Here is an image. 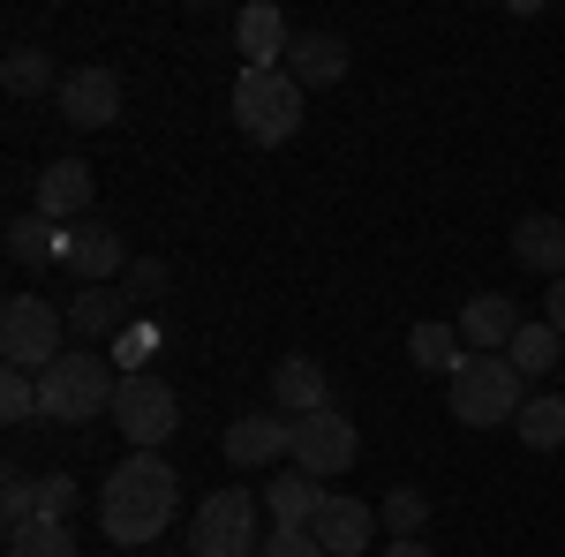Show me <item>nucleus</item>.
Returning <instances> with one entry per match:
<instances>
[{
	"label": "nucleus",
	"instance_id": "obj_1",
	"mask_svg": "<svg viewBox=\"0 0 565 557\" xmlns=\"http://www.w3.org/2000/svg\"><path fill=\"white\" fill-rule=\"evenodd\" d=\"M174 505H181V474L167 468V452H129L98 490V527H106V543L143 550V543L167 535Z\"/></svg>",
	"mask_w": 565,
	"mask_h": 557
},
{
	"label": "nucleus",
	"instance_id": "obj_2",
	"mask_svg": "<svg viewBox=\"0 0 565 557\" xmlns=\"http://www.w3.org/2000/svg\"><path fill=\"white\" fill-rule=\"evenodd\" d=\"M114 392L121 377L106 369V354H90V346H68L53 369L39 377V422H98V415H114Z\"/></svg>",
	"mask_w": 565,
	"mask_h": 557
},
{
	"label": "nucleus",
	"instance_id": "obj_3",
	"mask_svg": "<svg viewBox=\"0 0 565 557\" xmlns=\"http://www.w3.org/2000/svg\"><path fill=\"white\" fill-rule=\"evenodd\" d=\"M0 354H8V369L45 377L68 354V309H53L45 294H8V309H0Z\"/></svg>",
	"mask_w": 565,
	"mask_h": 557
},
{
	"label": "nucleus",
	"instance_id": "obj_4",
	"mask_svg": "<svg viewBox=\"0 0 565 557\" xmlns=\"http://www.w3.org/2000/svg\"><path fill=\"white\" fill-rule=\"evenodd\" d=\"M234 121H242V136L264 143V151L302 129V84L287 76V61H279V68H242V76H234Z\"/></svg>",
	"mask_w": 565,
	"mask_h": 557
},
{
	"label": "nucleus",
	"instance_id": "obj_5",
	"mask_svg": "<svg viewBox=\"0 0 565 557\" xmlns=\"http://www.w3.org/2000/svg\"><path fill=\"white\" fill-rule=\"evenodd\" d=\"M521 369L505 362V354H468V369L445 385V399H452V422L468 429H498V422H521Z\"/></svg>",
	"mask_w": 565,
	"mask_h": 557
},
{
	"label": "nucleus",
	"instance_id": "obj_6",
	"mask_svg": "<svg viewBox=\"0 0 565 557\" xmlns=\"http://www.w3.org/2000/svg\"><path fill=\"white\" fill-rule=\"evenodd\" d=\"M257 490H242V482H226V490H212L204 505H196V519H189V557H257L264 535H257Z\"/></svg>",
	"mask_w": 565,
	"mask_h": 557
},
{
	"label": "nucleus",
	"instance_id": "obj_7",
	"mask_svg": "<svg viewBox=\"0 0 565 557\" xmlns=\"http://www.w3.org/2000/svg\"><path fill=\"white\" fill-rule=\"evenodd\" d=\"M114 429L129 437L136 452H159L167 437L181 429V399H174V385L167 377H121V392H114Z\"/></svg>",
	"mask_w": 565,
	"mask_h": 557
},
{
	"label": "nucleus",
	"instance_id": "obj_8",
	"mask_svg": "<svg viewBox=\"0 0 565 557\" xmlns=\"http://www.w3.org/2000/svg\"><path fill=\"white\" fill-rule=\"evenodd\" d=\"M61 271L84 279V287H114V279H129V242H121L114 226L84 218V226L61 234Z\"/></svg>",
	"mask_w": 565,
	"mask_h": 557
},
{
	"label": "nucleus",
	"instance_id": "obj_9",
	"mask_svg": "<svg viewBox=\"0 0 565 557\" xmlns=\"http://www.w3.org/2000/svg\"><path fill=\"white\" fill-rule=\"evenodd\" d=\"M354 452H362V437H354V422L340 415V407H324V415H302L295 422V468L302 474H348L354 468Z\"/></svg>",
	"mask_w": 565,
	"mask_h": 557
},
{
	"label": "nucleus",
	"instance_id": "obj_10",
	"mask_svg": "<svg viewBox=\"0 0 565 557\" xmlns=\"http://www.w3.org/2000/svg\"><path fill=\"white\" fill-rule=\"evenodd\" d=\"M53 106H61V121L68 129H114L121 121V76L114 68H68L61 90H53Z\"/></svg>",
	"mask_w": 565,
	"mask_h": 557
},
{
	"label": "nucleus",
	"instance_id": "obj_11",
	"mask_svg": "<svg viewBox=\"0 0 565 557\" xmlns=\"http://www.w3.org/2000/svg\"><path fill=\"white\" fill-rule=\"evenodd\" d=\"M226 468H271V460H295V422L287 415H234L218 437Z\"/></svg>",
	"mask_w": 565,
	"mask_h": 557
},
{
	"label": "nucleus",
	"instance_id": "obj_12",
	"mask_svg": "<svg viewBox=\"0 0 565 557\" xmlns=\"http://www.w3.org/2000/svg\"><path fill=\"white\" fill-rule=\"evenodd\" d=\"M309 535L324 543V557H362L377 543V513L362 505V497H340V490H324V505L309 519Z\"/></svg>",
	"mask_w": 565,
	"mask_h": 557
},
{
	"label": "nucleus",
	"instance_id": "obj_13",
	"mask_svg": "<svg viewBox=\"0 0 565 557\" xmlns=\"http://www.w3.org/2000/svg\"><path fill=\"white\" fill-rule=\"evenodd\" d=\"M287 45H295V31H287V15H279L271 0H249V8L234 15V53H242V68H279Z\"/></svg>",
	"mask_w": 565,
	"mask_h": 557
},
{
	"label": "nucleus",
	"instance_id": "obj_14",
	"mask_svg": "<svg viewBox=\"0 0 565 557\" xmlns=\"http://www.w3.org/2000/svg\"><path fill=\"white\" fill-rule=\"evenodd\" d=\"M271 399H279V415H287V422H302V415H324V407H332V377H324V362H309V354H287V362L271 369Z\"/></svg>",
	"mask_w": 565,
	"mask_h": 557
},
{
	"label": "nucleus",
	"instance_id": "obj_15",
	"mask_svg": "<svg viewBox=\"0 0 565 557\" xmlns=\"http://www.w3.org/2000/svg\"><path fill=\"white\" fill-rule=\"evenodd\" d=\"M84 212H90V167L84 159H45V173H39V218H76L84 226Z\"/></svg>",
	"mask_w": 565,
	"mask_h": 557
},
{
	"label": "nucleus",
	"instance_id": "obj_16",
	"mask_svg": "<svg viewBox=\"0 0 565 557\" xmlns=\"http://www.w3.org/2000/svg\"><path fill=\"white\" fill-rule=\"evenodd\" d=\"M287 76L302 90H324L348 76V39H332V31H295V45H287Z\"/></svg>",
	"mask_w": 565,
	"mask_h": 557
},
{
	"label": "nucleus",
	"instance_id": "obj_17",
	"mask_svg": "<svg viewBox=\"0 0 565 557\" xmlns=\"http://www.w3.org/2000/svg\"><path fill=\"white\" fill-rule=\"evenodd\" d=\"M513 332H521V309H513L505 294H476L468 309H460V340H468V354H505Z\"/></svg>",
	"mask_w": 565,
	"mask_h": 557
},
{
	"label": "nucleus",
	"instance_id": "obj_18",
	"mask_svg": "<svg viewBox=\"0 0 565 557\" xmlns=\"http://www.w3.org/2000/svg\"><path fill=\"white\" fill-rule=\"evenodd\" d=\"M513 257L527 271H543V279H565V218L558 212H527L513 226Z\"/></svg>",
	"mask_w": 565,
	"mask_h": 557
},
{
	"label": "nucleus",
	"instance_id": "obj_19",
	"mask_svg": "<svg viewBox=\"0 0 565 557\" xmlns=\"http://www.w3.org/2000/svg\"><path fill=\"white\" fill-rule=\"evenodd\" d=\"M317 505H324V482L302 474V468H287V474L264 482V513H271V527H309Z\"/></svg>",
	"mask_w": 565,
	"mask_h": 557
},
{
	"label": "nucleus",
	"instance_id": "obj_20",
	"mask_svg": "<svg viewBox=\"0 0 565 557\" xmlns=\"http://www.w3.org/2000/svg\"><path fill=\"white\" fill-rule=\"evenodd\" d=\"M407 362L452 385V377L468 369V340H460V324H415V332H407Z\"/></svg>",
	"mask_w": 565,
	"mask_h": 557
},
{
	"label": "nucleus",
	"instance_id": "obj_21",
	"mask_svg": "<svg viewBox=\"0 0 565 557\" xmlns=\"http://www.w3.org/2000/svg\"><path fill=\"white\" fill-rule=\"evenodd\" d=\"M121 309H129L121 287H84V294L68 301V340H76V346L114 340V332H121Z\"/></svg>",
	"mask_w": 565,
	"mask_h": 557
},
{
	"label": "nucleus",
	"instance_id": "obj_22",
	"mask_svg": "<svg viewBox=\"0 0 565 557\" xmlns=\"http://www.w3.org/2000/svg\"><path fill=\"white\" fill-rule=\"evenodd\" d=\"M45 84L61 90L53 53H45V45H8V61H0V90H8V98H45Z\"/></svg>",
	"mask_w": 565,
	"mask_h": 557
},
{
	"label": "nucleus",
	"instance_id": "obj_23",
	"mask_svg": "<svg viewBox=\"0 0 565 557\" xmlns=\"http://www.w3.org/2000/svg\"><path fill=\"white\" fill-rule=\"evenodd\" d=\"M8 264H23V271H39V264H61V226L39 212L8 218Z\"/></svg>",
	"mask_w": 565,
	"mask_h": 557
},
{
	"label": "nucleus",
	"instance_id": "obj_24",
	"mask_svg": "<svg viewBox=\"0 0 565 557\" xmlns=\"http://www.w3.org/2000/svg\"><path fill=\"white\" fill-rule=\"evenodd\" d=\"M565 340L543 324V317H521V332H513V346H505V362L521 369V377H543V369H558Z\"/></svg>",
	"mask_w": 565,
	"mask_h": 557
},
{
	"label": "nucleus",
	"instance_id": "obj_25",
	"mask_svg": "<svg viewBox=\"0 0 565 557\" xmlns=\"http://www.w3.org/2000/svg\"><path fill=\"white\" fill-rule=\"evenodd\" d=\"M377 519H385L392 543H423V527H430V497H423V490H407V482H392L385 505H377Z\"/></svg>",
	"mask_w": 565,
	"mask_h": 557
},
{
	"label": "nucleus",
	"instance_id": "obj_26",
	"mask_svg": "<svg viewBox=\"0 0 565 557\" xmlns=\"http://www.w3.org/2000/svg\"><path fill=\"white\" fill-rule=\"evenodd\" d=\"M513 429H521L535 452H565V399H558V392H535Z\"/></svg>",
	"mask_w": 565,
	"mask_h": 557
},
{
	"label": "nucleus",
	"instance_id": "obj_27",
	"mask_svg": "<svg viewBox=\"0 0 565 557\" xmlns=\"http://www.w3.org/2000/svg\"><path fill=\"white\" fill-rule=\"evenodd\" d=\"M8 557H84V550H76L68 519H31V527L8 535Z\"/></svg>",
	"mask_w": 565,
	"mask_h": 557
},
{
	"label": "nucleus",
	"instance_id": "obj_28",
	"mask_svg": "<svg viewBox=\"0 0 565 557\" xmlns=\"http://www.w3.org/2000/svg\"><path fill=\"white\" fill-rule=\"evenodd\" d=\"M0 513H8V535L39 519V474H23L15 460H8V474H0Z\"/></svg>",
	"mask_w": 565,
	"mask_h": 557
},
{
	"label": "nucleus",
	"instance_id": "obj_29",
	"mask_svg": "<svg viewBox=\"0 0 565 557\" xmlns=\"http://www.w3.org/2000/svg\"><path fill=\"white\" fill-rule=\"evenodd\" d=\"M0 415H8V422H39V377L8 369V377H0Z\"/></svg>",
	"mask_w": 565,
	"mask_h": 557
},
{
	"label": "nucleus",
	"instance_id": "obj_30",
	"mask_svg": "<svg viewBox=\"0 0 565 557\" xmlns=\"http://www.w3.org/2000/svg\"><path fill=\"white\" fill-rule=\"evenodd\" d=\"M121 294H129V309H136V301H159V294H167V264H159V257H136L129 279H121Z\"/></svg>",
	"mask_w": 565,
	"mask_h": 557
},
{
	"label": "nucleus",
	"instance_id": "obj_31",
	"mask_svg": "<svg viewBox=\"0 0 565 557\" xmlns=\"http://www.w3.org/2000/svg\"><path fill=\"white\" fill-rule=\"evenodd\" d=\"M76 513V474H39V519H68Z\"/></svg>",
	"mask_w": 565,
	"mask_h": 557
},
{
	"label": "nucleus",
	"instance_id": "obj_32",
	"mask_svg": "<svg viewBox=\"0 0 565 557\" xmlns=\"http://www.w3.org/2000/svg\"><path fill=\"white\" fill-rule=\"evenodd\" d=\"M257 557H324V543H317L309 527H271Z\"/></svg>",
	"mask_w": 565,
	"mask_h": 557
},
{
	"label": "nucleus",
	"instance_id": "obj_33",
	"mask_svg": "<svg viewBox=\"0 0 565 557\" xmlns=\"http://www.w3.org/2000/svg\"><path fill=\"white\" fill-rule=\"evenodd\" d=\"M151 346H159V332H151V324H136V332H121V340H114L121 377H143V354H151Z\"/></svg>",
	"mask_w": 565,
	"mask_h": 557
},
{
	"label": "nucleus",
	"instance_id": "obj_34",
	"mask_svg": "<svg viewBox=\"0 0 565 557\" xmlns=\"http://www.w3.org/2000/svg\"><path fill=\"white\" fill-rule=\"evenodd\" d=\"M543 324L565 340V279H551V294H543Z\"/></svg>",
	"mask_w": 565,
	"mask_h": 557
},
{
	"label": "nucleus",
	"instance_id": "obj_35",
	"mask_svg": "<svg viewBox=\"0 0 565 557\" xmlns=\"http://www.w3.org/2000/svg\"><path fill=\"white\" fill-rule=\"evenodd\" d=\"M385 557H437L430 543H385Z\"/></svg>",
	"mask_w": 565,
	"mask_h": 557
},
{
	"label": "nucleus",
	"instance_id": "obj_36",
	"mask_svg": "<svg viewBox=\"0 0 565 557\" xmlns=\"http://www.w3.org/2000/svg\"><path fill=\"white\" fill-rule=\"evenodd\" d=\"M143 557H174V550H143ZM181 557H189V550H181Z\"/></svg>",
	"mask_w": 565,
	"mask_h": 557
}]
</instances>
